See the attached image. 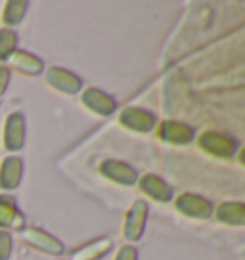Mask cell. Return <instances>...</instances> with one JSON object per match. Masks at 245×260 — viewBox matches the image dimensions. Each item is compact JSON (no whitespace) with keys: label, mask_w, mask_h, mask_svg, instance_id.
Listing matches in <instances>:
<instances>
[{"label":"cell","mask_w":245,"mask_h":260,"mask_svg":"<svg viewBox=\"0 0 245 260\" xmlns=\"http://www.w3.org/2000/svg\"><path fill=\"white\" fill-rule=\"evenodd\" d=\"M82 106L86 107L88 111L100 115V117H107L113 115L117 109V102L113 96H109L106 92H102L98 88H86L81 96Z\"/></svg>","instance_id":"30bf717a"},{"label":"cell","mask_w":245,"mask_h":260,"mask_svg":"<svg viewBox=\"0 0 245 260\" xmlns=\"http://www.w3.org/2000/svg\"><path fill=\"white\" fill-rule=\"evenodd\" d=\"M25 144V117L21 113H10L4 122L2 146L10 153H17Z\"/></svg>","instance_id":"52a82bcc"},{"label":"cell","mask_w":245,"mask_h":260,"mask_svg":"<svg viewBox=\"0 0 245 260\" xmlns=\"http://www.w3.org/2000/svg\"><path fill=\"white\" fill-rule=\"evenodd\" d=\"M174 207L180 214L188 216V218H196V220H207L212 216V211L215 207L209 199H205L201 195L196 193H182L176 197L174 201Z\"/></svg>","instance_id":"277c9868"},{"label":"cell","mask_w":245,"mask_h":260,"mask_svg":"<svg viewBox=\"0 0 245 260\" xmlns=\"http://www.w3.org/2000/svg\"><path fill=\"white\" fill-rule=\"evenodd\" d=\"M197 146L203 149L205 153L219 159H232L237 151V142L232 136L217 130H205L197 138Z\"/></svg>","instance_id":"6da1fadb"},{"label":"cell","mask_w":245,"mask_h":260,"mask_svg":"<svg viewBox=\"0 0 245 260\" xmlns=\"http://www.w3.org/2000/svg\"><path fill=\"white\" fill-rule=\"evenodd\" d=\"M119 124L136 134H149L157 126V117L142 107H125L119 113Z\"/></svg>","instance_id":"7a4b0ae2"},{"label":"cell","mask_w":245,"mask_h":260,"mask_svg":"<svg viewBox=\"0 0 245 260\" xmlns=\"http://www.w3.org/2000/svg\"><path fill=\"white\" fill-rule=\"evenodd\" d=\"M215 218L219 220L221 224L226 226H243L245 224V205L236 203V201H226L221 203L215 211Z\"/></svg>","instance_id":"9a60e30c"},{"label":"cell","mask_w":245,"mask_h":260,"mask_svg":"<svg viewBox=\"0 0 245 260\" xmlns=\"http://www.w3.org/2000/svg\"><path fill=\"white\" fill-rule=\"evenodd\" d=\"M157 134L163 142L172 144V146H186L196 138V130L190 124H184L180 121H169V119L159 124Z\"/></svg>","instance_id":"ba28073f"},{"label":"cell","mask_w":245,"mask_h":260,"mask_svg":"<svg viewBox=\"0 0 245 260\" xmlns=\"http://www.w3.org/2000/svg\"><path fill=\"white\" fill-rule=\"evenodd\" d=\"M23 176V161L16 155H8L0 162V189L12 191L21 184Z\"/></svg>","instance_id":"7c38bea8"},{"label":"cell","mask_w":245,"mask_h":260,"mask_svg":"<svg viewBox=\"0 0 245 260\" xmlns=\"http://www.w3.org/2000/svg\"><path fill=\"white\" fill-rule=\"evenodd\" d=\"M25 228L23 212L17 209V203L10 195H0V230H17L21 232Z\"/></svg>","instance_id":"8fae6325"},{"label":"cell","mask_w":245,"mask_h":260,"mask_svg":"<svg viewBox=\"0 0 245 260\" xmlns=\"http://www.w3.org/2000/svg\"><path fill=\"white\" fill-rule=\"evenodd\" d=\"M100 174L104 178L111 180L119 186H134L138 184V171L131 167L129 162L117 161V159H106L100 162Z\"/></svg>","instance_id":"5b68a950"},{"label":"cell","mask_w":245,"mask_h":260,"mask_svg":"<svg viewBox=\"0 0 245 260\" xmlns=\"http://www.w3.org/2000/svg\"><path fill=\"white\" fill-rule=\"evenodd\" d=\"M111 239H107V237H100V239H94V241H88V243H84L82 247L79 249H75L71 252V260H98L102 258L106 252L111 251Z\"/></svg>","instance_id":"2e32d148"},{"label":"cell","mask_w":245,"mask_h":260,"mask_svg":"<svg viewBox=\"0 0 245 260\" xmlns=\"http://www.w3.org/2000/svg\"><path fill=\"white\" fill-rule=\"evenodd\" d=\"M46 82L62 94L73 96L82 90V81L75 73L67 71L64 67H50L46 69Z\"/></svg>","instance_id":"9c48e42d"},{"label":"cell","mask_w":245,"mask_h":260,"mask_svg":"<svg viewBox=\"0 0 245 260\" xmlns=\"http://www.w3.org/2000/svg\"><path fill=\"white\" fill-rule=\"evenodd\" d=\"M115 260H138V249L132 247V245H125L119 249Z\"/></svg>","instance_id":"ffe728a7"},{"label":"cell","mask_w":245,"mask_h":260,"mask_svg":"<svg viewBox=\"0 0 245 260\" xmlns=\"http://www.w3.org/2000/svg\"><path fill=\"white\" fill-rule=\"evenodd\" d=\"M147 211H149V207L142 199L131 205V209L127 212V218H125V224H122V236L127 241H138L142 237L144 228H146Z\"/></svg>","instance_id":"8992f818"},{"label":"cell","mask_w":245,"mask_h":260,"mask_svg":"<svg viewBox=\"0 0 245 260\" xmlns=\"http://www.w3.org/2000/svg\"><path fill=\"white\" fill-rule=\"evenodd\" d=\"M10 84V69L6 67V65L0 63V98L4 96V92H6V88H8Z\"/></svg>","instance_id":"44dd1931"},{"label":"cell","mask_w":245,"mask_h":260,"mask_svg":"<svg viewBox=\"0 0 245 260\" xmlns=\"http://www.w3.org/2000/svg\"><path fill=\"white\" fill-rule=\"evenodd\" d=\"M17 50V32L14 29H0V61L10 59V56Z\"/></svg>","instance_id":"ac0fdd59"},{"label":"cell","mask_w":245,"mask_h":260,"mask_svg":"<svg viewBox=\"0 0 245 260\" xmlns=\"http://www.w3.org/2000/svg\"><path fill=\"white\" fill-rule=\"evenodd\" d=\"M10 65L17 69L19 73L23 75H31V77H37L44 71V63L39 56L35 54H29L25 50H16L12 56H10Z\"/></svg>","instance_id":"5bb4252c"},{"label":"cell","mask_w":245,"mask_h":260,"mask_svg":"<svg viewBox=\"0 0 245 260\" xmlns=\"http://www.w3.org/2000/svg\"><path fill=\"white\" fill-rule=\"evenodd\" d=\"M138 187L142 193H146L157 203H169L172 199V187L157 174H144L138 178Z\"/></svg>","instance_id":"4fadbf2b"},{"label":"cell","mask_w":245,"mask_h":260,"mask_svg":"<svg viewBox=\"0 0 245 260\" xmlns=\"http://www.w3.org/2000/svg\"><path fill=\"white\" fill-rule=\"evenodd\" d=\"M21 239H23L25 243L29 245V247H33L37 251H42L46 252V254H64V243L56 239L54 236H50L48 232H44L41 228H33V226H25L21 230Z\"/></svg>","instance_id":"3957f363"},{"label":"cell","mask_w":245,"mask_h":260,"mask_svg":"<svg viewBox=\"0 0 245 260\" xmlns=\"http://www.w3.org/2000/svg\"><path fill=\"white\" fill-rule=\"evenodd\" d=\"M12 247H14L12 234L0 230V260H10V256H12Z\"/></svg>","instance_id":"d6986e66"},{"label":"cell","mask_w":245,"mask_h":260,"mask_svg":"<svg viewBox=\"0 0 245 260\" xmlns=\"http://www.w3.org/2000/svg\"><path fill=\"white\" fill-rule=\"evenodd\" d=\"M29 10L27 0H8L2 10V23L6 25V29H12L23 21L25 14Z\"/></svg>","instance_id":"e0dca14e"}]
</instances>
